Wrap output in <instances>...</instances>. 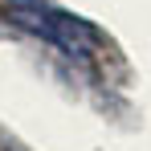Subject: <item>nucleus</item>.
<instances>
[{"label": "nucleus", "instance_id": "1", "mask_svg": "<svg viewBox=\"0 0 151 151\" xmlns=\"http://www.w3.org/2000/svg\"><path fill=\"white\" fill-rule=\"evenodd\" d=\"M17 21H21L25 29H33V33H41L45 41L61 45L65 53H90L94 45H98V33L86 25V21L65 17V12H49V8H21Z\"/></svg>", "mask_w": 151, "mask_h": 151}, {"label": "nucleus", "instance_id": "2", "mask_svg": "<svg viewBox=\"0 0 151 151\" xmlns=\"http://www.w3.org/2000/svg\"><path fill=\"white\" fill-rule=\"evenodd\" d=\"M0 4H8V8H45V0H0Z\"/></svg>", "mask_w": 151, "mask_h": 151}]
</instances>
